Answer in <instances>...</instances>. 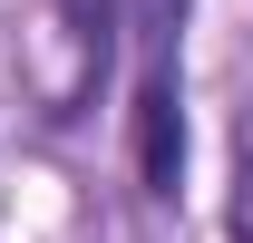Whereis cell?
<instances>
[{
    "instance_id": "3",
    "label": "cell",
    "mask_w": 253,
    "mask_h": 243,
    "mask_svg": "<svg viewBox=\"0 0 253 243\" xmlns=\"http://www.w3.org/2000/svg\"><path fill=\"white\" fill-rule=\"evenodd\" d=\"M185 10H195V0H126L136 68H175V49H185Z\"/></svg>"
},
{
    "instance_id": "1",
    "label": "cell",
    "mask_w": 253,
    "mask_h": 243,
    "mask_svg": "<svg viewBox=\"0 0 253 243\" xmlns=\"http://www.w3.org/2000/svg\"><path fill=\"white\" fill-rule=\"evenodd\" d=\"M126 146H136V175H146V195H175V185H185V78H175V68H136Z\"/></svg>"
},
{
    "instance_id": "2",
    "label": "cell",
    "mask_w": 253,
    "mask_h": 243,
    "mask_svg": "<svg viewBox=\"0 0 253 243\" xmlns=\"http://www.w3.org/2000/svg\"><path fill=\"white\" fill-rule=\"evenodd\" d=\"M59 30H68V78H59V97H49V117H88V97H97V78L117 68V49H126V0H59Z\"/></svg>"
},
{
    "instance_id": "4",
    "label": "cell",
    "mask_w": 253,
    "mask_h": 243,
    "mask_svg": "<svg viewBox=\"0 0 253 243\" xmlns=\"http://www.w3.org/2000/svg\"><path fill=\"white\" fill-rule=\"evenodd\" d=\"M234 243H253V97L234 107V204H224Z\"/></svg>"
}]
</instances>
